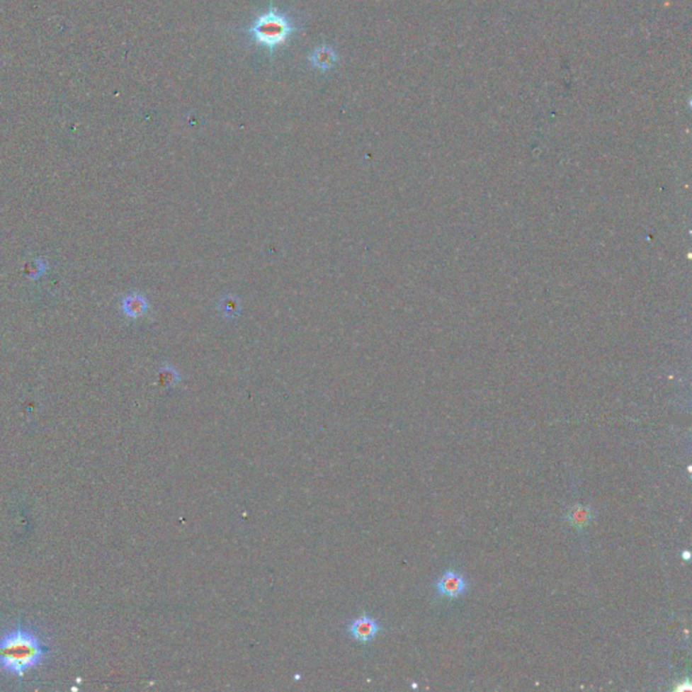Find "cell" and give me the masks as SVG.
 I'll list each match as a JSON object with an SVG mask.
<instances>
[{"mask_svg":"<svg viewBox=\"0 0 692 692\" xmlns=\"http://www.w3.org/2000/svg\"><path fill=\"white\" fill-rule=\"evenodd\" d=\"M47 652L41 635L19 623L0 635V671L23 679L30 671L42 665Z\"/></svg>","mask_w":692,"mask_h":692,"instance_id":"1","label":"cell"},{"mask_svg":"<svg viewBox=\"0 0 692 692\" xmlns=\"http://www.w3.org/2000/svg\"><path fill=\"white\" fill-rule=\"evenodd\" d=\"M296 30H299V26L293 16L271 4L266 11L253 19L245 33L253 44L264 47L269 56H273L275 50L287 44Z\"/></svg>","mask_w":692,"mask_h":692,"instance_id":"2","label":"cell"},{"mask_svg":"<svg viewBox=\"0 0 692 692\" xmlns=\"http://www.w3.org/2000/svg\"><path fill=\"white\" fill-rule=\"evenodd\" d=\"M346 630L354 641L360 644H368L382 632V625L378 622V619L368 614H363L361 617L351 620Z\"/></svg>","mask_w":692,"mask_h":692,"instance_id":"3","label":"cell"},{"mask_svg":"<svg viewBox=\"0 0 692 692\" xmlns=\"http://www.w3.org/2000/svg\"><path fill=\"white\" fill-rule=\"evenodd\" d=\"M436 589L441 596L455 599L465 592L467 580L463 574H458L456 571H448L442 574L440 580L437 582Z\"/></svg>","mask_w":692,"mask_h":692,"instance_id":"4","label":"cell"},{"mask_svg":"<svg viewBox=\"0 0 692 692\" xmlns=\"http://www.w3.org/2000/svg\"><path fill=\"white\" fill-rule=\"evenodd\" d=\"M339 57L337 50L331 45H321L315 47L309 56L311 67L317 68L321 72H329L337 67Z\"/></svg>","mask_w":692,"mask_h":692,"instance_id":"5","label":"cell"},{"mask_svg":"<svg viewBox=\"0 0 692 692\" xmlns=\"http://www.w3.org/2000/svg\"><path fill=\"white\" fill-rule=\"evenodd\" d=\"M591 519H592V510L584 506H574L567 514V521L577 529L586 528L591 522Z\"/></svg>","mask_w":692,"mask_h":692,"instance_id":"6","label":"cell"},{"mask_svg":"<svg viewBox=\"0 0 692 692\" xmlns=\"http://www.w3.org/2000/svg\"><path fill=\"white\" fill-rule=\"evenodd\" d=\"M122 309H123L125 314L127 317H132V318L141 317L142 314H145V311L147 310V300L142 296H140V295L127 296L123 300Z\"/></svg>","mask_w":692,"mask_h":692,"instance_id":"7","label":"cell"}]
</instances>
